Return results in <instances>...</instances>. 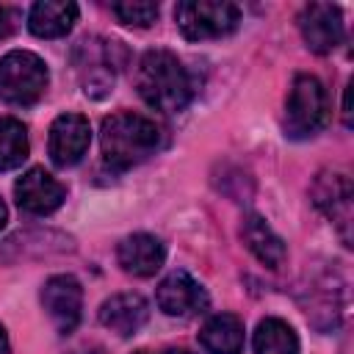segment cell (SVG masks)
I'll return each instance as SVG.
<instances>
[{
  "mask_svg": "<svg viewBox=\"0 0 354 354\" xmlns=\"http://www.w3.org/2000/svg\"><path fill=\"white\" fill-rule=\"evenodd\" d=\"M160 144H163L160 127L141 113L119 111L102 119V127H100L102 160L116 171L144 163L160 149Z\"/></svg>",
  "mask_w": 354,
  "mask_h": 354,
  "instance_id": "6da1fadb",
  "label": "cell"
},
{
  "mask_svg": "<svg viewBox=\"0 0 354 354\" xmlns=\"http://www.w3.org/2000/svg\"><path fill=\"white\" fill-rule=\"evenodd\" d=\"M136 88L141 100L160 113H177L194 97L188 69L169 50H147L141 55L136 66Z\"/></svg>",
  "mask_w": 354,
  "mask_h": 354,
  "instance_id": "7a4b0ae2",
  "label": "cell"
},
{
  "mask_svg": "<svg viewBox=\"0 0 354 354\" xmlns=\"http://www.w3.org/2000/svg\"><path fill=\"white\" fill-rule=\"evenodd\" d=\"M329 119L326 88L315 75H296L285 102V130L293 138L315 136Z\"/></svg>",
  "mask_w": 354,
  "mask_h": 354,
  "instance_id": "3957f363",
  "label": "cell"
},
{
  "mask_svg": "<svg viewBox=\"0 0 354 354\" xmlns=\"http://www.w3.org/2000/svg\"><path fill=\"white\" fill-rule=\"evenodd\" d=\"M174 19L188 41H207L232 33L241 22V8L230 0H183L174 8Z\"/></svg>",
  "mask_w": 354,
  "mask_h": 354,
  "instance_id": "277c9868",
  "label": "cell"
},
{
  "mask_svg": "<svg viewBox=\"0 0 354 354\" xmlns=\"http://www.w3.org/2000/svg\"><path fill=\"white\" fill-rule=\"evenodd\" d=\"M47 64L28 50H11L0 58V100L11 105H33L47 91Z\"/></svg>",
  "mask_w": 354,
  "mask_h": 354,
  "instance_id": "5b68a950",
  "label": "cell"
},
{
  "mask_svg": "<svg viewBox=\"0 0 354 354\" xmlns=\"http://www.w3.org/2000/svg\"><path fill=\"white\" fill-rule=\"evenodd\" d=\"M155 299H158V307L171 318H194L205 313L210 304L205 288L185 271H171L169 277H163Z\"/></svg>",
  "mask_w": 354,
  "mask_h": 354,
  "instance_id": "8992f818",
  "label": "cell"
},
{
  "mask_svg": "<svg viewBox=\"0 0 354 354\" xmlns=\"http://www.w3.org/2000/svg\"><path fill=\"white\" fill-rule=\"evenodd\" d=\"M41 304L55 324L61 335L72 332L80 321V307H83V288L75 277L69 274H55L44 282L41 288Z\"/></svg>",
  "mask_w": 354,
  "mask_h": 354,
  "instance_id": "52a82bcc",
  "label": "cell"
},
{
  "mask_svg": "<svg viewBox=\"0 0 354 354\" xmlns=\"http://www.w3.org/2000/svg\"><path fill=\"white\" fill-rule=\"evenodd\" d=\"M299 30L313 53H332L343 39V14L332 3H310L299 14Z\"/></svg>",
  "mask_w": 354,
  "mask_h": 354,
  "instance_id": "ba28073f",
  "label": "cell"
},
{
  "mask_svg": "<svg viewBox=\"0 0 354 354\" xmlns=\"http://www.w3.org/2000/svg\"><path fill=\"white\" fill-rule=\"evenodd\" d=\"M88 144H91V127H88L86 116H80V113H61L50 124L47 149H50V158H53L55 166H61V169L75 166L86 155Z\"/></svg>",
  "mask_w": 354,
  "mask_h": 354,
  "instance_id": "9c48e42d",
  "label": "cell"
},
{
  "mask_svg": "<svg viewBox=\"0 0 354 354\" xmlns=\"http://www.w3.org/2000/svg\"><path fill=\"white\" fill-rule=\"evenodd\" d=\"M14 199L25 213L33 216H47L53 210L61 207V202L66 199V188L64 183H58L50 171L44 169H28L17 183H14Z\"/></svg>",
  "mask_w": 354,
  "mask_h": 354,
  "instance_id": "30bf717a",
  "label": "cell"
},
{
  "mask_svg": "<svg viewBox=\"0 0 354 354\" xmlns=\"http://www.w3.org/2000/svg\"><path fill=\"white\" fill-rule=\"evenodd\" d=\"M313 196H315L318 210H324L340 227L346 246H348V224H351V183H348V177L337 174V171H324L315 180Z\"/></svg>",
  "mask_w": 354,
  "mask_h": 354,
  "instance_id": "8fae6325",
  "label": "cell"
},
{
  "mask_svg": "<svg viewBox=\"0 0 354 354\" xmlns=\"http://www.w3.org/2000/svg\"><path fill=\"white\" fill-rule=\"evenodd\" d=\"M149 318V304L141 293H116L100 304V324L119 337L136 335Z\"/></svg>",
  "mask_w": 354,
  "mask_h": 354,
  "instance_id": "7c38bea8",
  "label": "cell"
},
{
  "mask_svg": "<svg viewBox=\"0 0 354 354\" xmlns=\"http://www.w3.org/2000/svg\"><path fill=\"white\" fill-rule=\"evenodd\" d=\"M119 266L133 274V277H152L160 271L163 260H166V246L160 243V238L149 235V232H136L127 235L119 249H116Z\"/></svg>",
  "mask_w": 354,
  "mask_h": 354,
  "instance_id": "4fadbf2b",
  "label": "cell"
},
{
  "mask_svg": "<svg viewBox=\"0 0 354 354\" xmlns=\"http://www.w3.org/2000/svg\"><path fill=\"white\" fill-rule=\"evenodd\" d=\"M77 72L83 91L88 97H102L113 86V69L108 61V50L97 39H83L77 47Z\"/></svg>",
  "mask_w": 354,
  "mask_h": 354,
  "instance_id": "5bb4252c",
  "label": "cell"
},
{
  "mask_svg": "<svg viewBox=\"0 0 354 354\" xmlns=\"http://www.w3.org/2000/svg\"><path fill=\"white\" fill-rule=\"evenodd\" d=\"M77 22V6L72 0H39L28 14V28L39 39H58Z\"/></svg>",
  "mask_w": 354,
  "mask_h": 354,
  "instance_id": "9a60e30c",
  "label": "cell"
},
{
  "mask_svg": "<svg viewBox=\"0 0 354 354\" xmlns=\"http://www.w3.org/2000/svg\"><path fill=\"white\" fill-rule=\"evenodd\" d=\"M241 235H243L249 252H252L263 266H268V268H279V266L285 263L288 249H285L282 238L266 224L263 216L249 213V216L243 218V224H241Z\"/></svg>",
  "mask_w": 354,
  "mask_h": 354,
  "instance_id": "2e32d148",
  "label": "cell"
},
{
  "mask_svg": "<svg viewBox=\"0 0 354 354\" xmlns=\"http://www.w3.org/2000/svg\"><path fill=\"white\" fill-rule=\"evenodd\" d=\"M199 343L207 354H241L243 351V321L232 313H218L199 329Z\"/></svg>",
  "mask_w": 354,
  "mask_h": 354,
  "instance_id": "e0dca14e",
  "label": "cell"
},
{
  "mask_svg": "<svg viewBox=\"0 0 354 354\" xmlns=\"http://www.w3.org/2000/svg\"><path fill=\"white\" fill-rule=\"evenodd\" d=\"M254 354H299V337L282 318H263L252 337Z\"/></svg>",
  "mask_w": 354,
  "mask_h": 354,
  "instance_id": "ac0fdd59",
  "label": "cell"
},
{
  "mask_svg": "<svg viewBox=\"0 0 354 354\" xmlns=\"http://www.w3.org/2000/svg\"><path fill=\"white\" fill-rule=\"evenodd\" d=\"M30 152L28 130L14 116H0V171H11L25 163Z\"/></svg>",
  "mask_w": 354,
  "mask_h": 354,
  "instance_id": "d6986e66",
  "label": "cell"
},
{
  "mask_svg": "<svg viewBox=\"0 0 354 354\" xmlns=\"http://www.w3.org/2000/svg\"><path fill=\"white\" fill-rule=\"evenodd\" d=\"M111 11L116 14L119 22L130 25V28H147L158 19V6L147 3V0H127V3H113Z\"/></svg>",
  "mask_w": 354,
  "mask_h": 354,
  "instance_id": "ffe728a7",
  "label": "cell"
},
{
  "mask_svg": "<svg viewBox=\"0 0 354 354\" xmlns=\"http://www.w3.org/2000/svg\"><path fill=\"white\" fill-rule=\"evenodd\" d=\"M11 30H14V14H11V8L0 6V39H6Z\"/></svg>",
  "mask_w": 354,
  "mask_h": 354,
  "instance_id": "44dd1931",
  "label": "cell"
},
{
  "mask_svg": "<svg viewBox=\"0 0 354 354\" xmlns=\"http://www.w3.org/2000/svg\"><path fill=\"white\" fill-rule=\"evenodd\" d=\"M0 354H11V348H8V335H6L3 326H0Z\"/></svg>",
  "mask_w": 354,
  "mask_h": 354,
  "instance_id": "7402d4cb",
  "label": "cell"
},
{
  "mask_svg": "<svg viewBox=\"0 0 354 354\" xmlns=\"http://www.w3.org/2000/svg\"><path fill=\"white\" fill-rule=\"evenodd\" d=\"M72 354H105L102 348H97V346H86V348H75Z\"/></svg>",
  "mask_w": 354,
  "mask_h": 354,
  "instance_id": "603a6c76",
  "label": "cell"
},
{
  "mask_svg": "<svg viewBox=\"0 0 354 354\" xmlns=\"http://www.w3.org/2000/svg\"><path fill=\"white\" fill-rule=\"evenodd\" d=\"M6 221H8V210H6V205H3V199H0V230L6 227Z\"/></svg>",
  "mask_w": 354,
  "mask_h": 354,
  "instance_id": "cb8c5ba5",
  "label": "cell"
},
{
  "mask_svg": "<svg viewBox=\"0 0 354 354\" xmlns=\"http://www.w3.org/2000/svg\"><path fill=\"white\" fill-rule=\"evenodd\" d=\"M163 354H191V351H185V348H169V351H163Z\"/></svg>",
  "mask_w": 354,
  "mask_h": 354,
  "instance_id": "d4e9b609",
  "label": "cell"
},
{
  "mask_svg": "<svg viewBox=\"0 0 354 354\" xmlns=\"http://www.w3.org/2000/svg\"><path fill=\"white\" fill-rule=\"evenodd\" d=\"M138 354H149V351H138Z\"/></svg>",
  "mask_w": 354,
  "mask_h": 354,
  "instance_id": "484cf974",
  "label": "cell"
}]
</instances>
